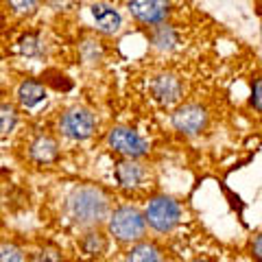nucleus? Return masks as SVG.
I'll return each mask as SVG.
<instances>
[{
    "mask_svg": "<svg viewBox=\"0 0 262 262\" xmlns=\"http://www.w3.org/2000/svg\"><path fill=\"white\" fill-rule=\"evenodd\" d=\"M114 177H116L118 186L122 190H140L144 182L149 179V170L140 160H129L122 158L116 166H114Z\"/></svg>",
    "mask_w": 262,
    "mask_h": 262,
    "instance_id": "9",
    "label": "nucleus"
},
{
    "mask_svg": "<svg viewBox=\"0 0 262 262\" xmlns=\"http://www.w3.org/2000/svg\"><path fill=\"white\" fill-rule=\"evenodd\" d=\"M0 262H27V253L20 245L3 243L0 245Z\"/></svg>",
    "mask_w": 262,
    "mask_h": 262,
    "instance_id": "18",
    "label": "nucleus"
},
{
    "mask_svg": "<svg viewBox=\"0 0 262 262\" xmlns=\"http://www.w3.org/2000/svg\"><path fill=\"white\" fill-rule=\"evenodd\" d=\"M251 256L256 258L258 262H262V234H258L251 243Z\"/></svg>",
    "mask_w": 262,
    "mask_h": 262,
    "instance_id": "22",
    "label": "nucleus"
},
{
    "mask_svg": "<svg viewBox=\"0 0 262 262\" xmlns=\"http://www.w3.org/2000/svg\"><path fill=\"white\" fill-rule=\"evenodd\" d=\"M151 94L162 107H175L182 101L184 83L173 72H160L151 81Z\"/></svg>",
    "mask_w": 262,
    "mask_h": 262,
    "instance_id": "8",
    "label": "nucleus"
},
{
    "mask_svg": "<svg viewBox=\"0 0 262 262\" xmlns=\"http://www.w3.org/2000/svg\"><path fill=\"white\" fill-rule=\"evenodd\" d=\"M107 232L118 243H140L146 234V219L144 212L136 206H118L112 210L107 219Z\"/></svg>",
    "mask_w": 262,
    "mask_h": 262,
    "instance_id": "2",
    "label": "nucleus"
},
{
    "mask_svg": "<svg viewBox=\"0 0 262 262\" xmlns=\"http://www.w3.org/2000/svg\"><path fill=\"white\" fill-rule=\"evenodd\" d=\"M96 127H98L96 114L88 107H70L68 112H63L59 118L61 136L68 138V140H75V142H83L88 138H92Z\"/></svg>",
    "mask_w": 262,
    "mask_h": 262,
    "instance_id": "4",
    "label": "nucleus"
},
{
    "mask_svg": "<svg viewBox=\"0 0 262 262\" xmlns=\"http://www.w3.org/2000/svg\"><path fill=\"white\" fill-rule=\"evenodd\" d=\"M29 158L35 164H51L59 158V144L51 136H37L29 146Z\"/></svg>",
    "mask_w": 262,
    "mask_h": 262,
    "instance_id": "11",
    "label": "nucleus"
},
{
    "mask_svg": "<svg viewBox=\"0 0 262 262\" xmlns=\"http://www.w3.org/2000/svg\"><path fill=\"white\" fill-rule=\"evenodd\" d=\"M210 114L208 110L199 103H184L175 107L170 122H173V129L182 136H199L203 129L208 127Z\"/></svg>",
    "mask_w": 262,
    "mask_h": 262,
    "instance_id": "6",
    "label": "nucleus"
},
{
    "mask_svg": "<svg viewBox=\"0 0 262 262\" xmlns=\"http://www.w3.org/2000/svg\"><path fill=\"white\" fill-rule=\"evenodd\" d=\"M192 262H212V260H208V258H196V260H192Z\"/></svg>",
    "mask_w": 262,
    "mask_h": 262,
    "instance_id": "24",
    "label": "nucleus"
},
{
    "mask_svg": "<svg viewBox=\"0 0 262 262\" xmlns=\"http://www.w3.org/2000/svg\"><path fill=\"white\" fill-rule=\"evenodd\" d=\"M18 125V110L9 103H0V138H7Z\"/></svg>",
    "mask_w": 262,
    "mask_h": 262,
    "instance_id": "17",
    "label": "nucleus"
},
{
    "mask_svg": "<svg viewBox=\"0 0 262 262\" xmlns=\"http://www.w3.org/2000/svg\"><path fill=\"white\" fill-rule=\"evenodd\" d=\"M79 245H81V251H83L88 258H96L107 251V236L98 227H94V229H88V234L81 238Z\"/></svg>",
    "mask_w": 262,
    "mask_h": 262,
    "instance_id": "15",
    "label": "nucleus"
},
{
    "mask_svg": "<svg viewBox=\"0 0 262 262\" xmlns=\"http://www.w3.org/2000/svg\"><path fill=\"white\" fill-rule=\"evenodd\" d=\"M260 37H262V27H260Z\"/></svg>",
    "mask_w": 262,
    "mask_h": 262,
    "instance_id": "25",
    "label": "nucleus"
},
{
    "mask_svg": "<svg viewBox=\"0 0 262 262\" xmlns=\"http://www.w3.org/2000/svg\"><path fill=\"white\" fill-rule=\"evenodd\" d=\"M149 39H151V44L153 48H158V51L162 53H170V51H175L177 44H179V35H177V31L170 27V24H158V27H151L149 31Z\"/></svg>",
    "mask_w": 262,
    "mask_h": 262,
    "instance_id": "14",
    "label": "nucleus"
},
{
    "mask_svg": "<svg viewBox=\"0 0 262 262\" xmlns=\"http://www.w3.org/2000/svg\"><path fill=\"white\" fill-rule=\"evenodd\" d=\"M15 96H18V103L22 105V107L35 110L37 105H42L46 101V88H44V83H39V81L27 79V81H22V83L18 85Z\"/></svg>",
    "mask_w": 262,
    "mask_h": 262,
    "instance_id": "12",
    "label": "nucleus"
},
{
    "mask_svg": "<svg viewBox=\"0 0 262 262\" xmlns=\"http://www.w3.org/2000/svg\"><path fill=\"white\" fill-rule=\"evenodd\" d=\"M251 107L258 114H262V77H256L251 83V98H249Z\"/></svg>",
    "mask_w": 262,
    "mask_h": 262,
    "instance_id": "21",
    "label": "nucleus"
},
{
    "mask_svg": "<svg viewBox=\"0 0 262 262\" xmlns=\"http://www.w3.org/2000/svg\"><path fill=\"white\" fill-rule=\"evenodd\" d=\"M7 5L11 7L13 13H18V15H31V13L37 11L39 0H7Z\"/></svg>",
    "mask_w": 262,
    "mask_h": 262,
    "instance_id": "19",
    "label": "nucleus"
},
{
    "mask_svg": "<svg viewBox=\"0 0 262 262\" xmlns=\"http://www.w3.org/2000/svg\"><path fill=\"white\" fill-rule=\"evenodd\" d=\"M33 260L35 262H63V256H61V251L57 247H44V249H39L35 253V258Z\"/></svg>",
    "mask_w": 262,
    "mask_h": 262,
    "instance_id": "20",
    "label": "nucleus"
},
{
    "mask_svg": "<svg viewBox=\"0 0 262 262\" xmlns=\"http://www.w3.org/2000/svg\"><path fill=\"white\" fill-rule=\"evenodd\" d=\"M107 144H110V149L114 153L122 155V158H129V160H140V158H144V155H149V151H151L149 140L131 127L110 129Z\"/></svg>",
    "mask_w": 262,
    "mask_h": 262,
    "instance_id": "5",
    "label": "nucleus"
},
{
    "mask_svg": "<svg viewBox=\"0 0 262 262\" xmlns=\"http://www.w3.org/2000/svg\"><path fill=\"white\" fill-rule=\"evenodd\" d=\"M90 13H92L96 31L103 33V35H116L122 27V15L107 3H94L90 7Z\"/></svg>",
    "mask_w": 262,
    "mask_h": 262,
    "instance_id": "10",
    "label": "nucleus"
},
{
    "mask_svg": "<svg viewBox=\"0 0 262 262\" xmlns=\"http://www.w3.org/2000/svg\"><path fill=\"white\" fill-rule=\"evenodd\" d=\"M18 53L22 57H29V59H33V57H42V53H44L42 37H39L37 33H27V35H22L18 39Z\"/></svg>",
    "mask_w": 262,
    "mask_h": 262,
    "instance_id": "16",
    "label": "nucleus"
},
{
    "mask_svg": "<svg viewBox=\"0 0 262 262\" xmlns=\"http://www.w3.org/2000/svg\"><path fill=\"white\" fill-rule=\"evenodd\" d=\"M66 214L77 227L94 229L101 223H105L112 214L110 194L103 188L92 184L77 186L66 199Z\"/></svg>",
    "mask_w": 262,
    "mask_h": 262,
    "instance_id": "1",
    "label": "nucleus"
},
{
    "mask_svg": "<svg viewBox=\"0 0 262 262\" xmlns=\"http://www.w3.org/2000/svg\"><path fill=\"white\" fill-rule=\"evenodd\" d=\"M125 262H166V256L160 249V245L140 241V243L131 245V249L125 256Z\"/></svg>",
    "mask_w": 262,
    "mask_h": 262,
    "instance_id": "13",
    "label": "nucleus"
},
{
    "mask_svg": "<svg viewBox=\"0 0 262 262\" xmlns=\"http://www.w3.org/2000/svg\"><path fill=\"white\" fill-rule=\"evenodd\" d=\"M44 3L48 7H53V9H57V11H61V9H70L75 0H44Z\"/></svg>",
    "mask_w": 262,
    "mask_h": 262,
    "instance_id": "23",
    "label": "nucleus"
},
{
    "mask_svg": "<svg viewBox=\"0 0 262 262\" xmlns=\"http://www.w3.org/2000/svg\"><path fill=\"white\" fill-rule=\"evenodd\" d=\"M144 219L153 232L168 234L179 225L182 221V206L168 194H155L149 199L144 208Z\"/></svg>",
    "mask_w": 262,
    "mask_h": 262,
    "instance_id": "3",
    "label": "nucleus"
},
{
    "mask_svg": "<svg viewBox=\"0 0 262 262\" xmlns=\"http://www.w3.org/2000/svg\"><path fill=\"white\" fill-rule=\"evenodd\" d=\"M127 9L138 24L144 27H158L168 20L170 11H173V3L170 0H129Z\"/></svg>",
    "mask_w": 262,
    "mask_h": 262,
    "instance_id": "7",
    "label": "nucleus"
}]
</instances>
